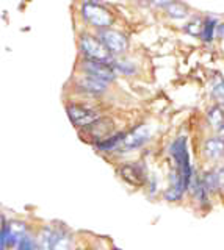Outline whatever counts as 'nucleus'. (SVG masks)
<instances>
[{
	"label": "nucleus",
	"instance_id": "obj_7",
	"mask_svg": "<svg viewBox=\"0 0 224 250\" xmlns=\"http://www.w3.org/2000/svg\"><path fill=\"white\" fill-rule=\"evenodd\" d=\"M151 138V130L148 125H138L136 128L129 131L124 135L121 148L124 150H134V148H140L143 144H146Z\"/></svg>",
	"mask_w": 224,
	"mask_h": 250
},
{
	"label": "nucleus",
	"instance_id": "obj_21",
	"mask_svg": "<svg viewBox=\"0 0 224 250\" xmlns=\"http://www.w3.org/2000/svg\"><path fill=\"white\" fill-rule=\"evenodd\" d=\"M202 182L210 192H213L216 188H220V180H218V174H216V172H208V174H205Z\"/></svg>",
	"mask_w": 224,
	"mask_h": 250
},
{
	"label": "nucleus",
	"instance_id": "obj_14",
	"mask_svg": "<svg viewBox=\"0 0 224 250\" xmlns=\"http://www.w3.org/2000/svg\"><path fill=\"white\" fill-rule=\"evenodd\" d=\"M113 69L116 70V72L122 74V75H135L136 74V66L134 64L132 61H129L126 58H119L116 60L114 58L113 62H112Z\"/></svg>",
	"mask_w": 224,
	"mask_h": 250
},
{
	"label": "nucleus",
	"instance_id": "obj_12",
	"mask_svg": "<svg viewBox=\"0 0 224 250\" xmlns=\"http://www.w3.org/2000/svg\"><path fill=\"white\" fill-rule=\"evenodd\" d=\"M124 135L126 133H116V135H112L110 138H107L104 141H97L96 147L100 152H113L118 150L122 146V141H124Z\"/></svg>",
	"mask_w": 224,
	"mask_h": 250
},
{
	"label": "nucleus",
	"instance_id": "obj_22",
	"mask_svg": "<svg viewBox=\"0 0 224 250\" xmlns=\"http://www.w3.org/2000/svg\"><path fill=\"white\" fill-rule=\"evenodd\" d=\"M16 247H18V250H36V242L32 236H28L25 233L24 236L21 238L19 244Z\"/></svg>",
	"mask_w": 224,
	"mask_h": 250
},
{
	"label": "nucleus",
	"instance_id": "obj_29",
	"mask_svg": "<svg viewBox=\"0 0 224 250\" xmlns=\"http://www.w3.org/2000/svg\"><path fill=\"white\" fill-rule=\"evenodd\" d=\"M138 2H141V3H146V2H149V0H138Z\"/></svg>",
	"mask_w": 224,
	"mask_h": 250
},
{
	"label": "nucleus",
	"instance_id": "obj_10",
	"mask_svg": "<svg viewBox=\"0 0 224 250\" xmlns=\"http://www.w3.org/2000/svg\"><path fill=\"white\" fill-rule=\"evenodd\" d=\"M119 174L130 186H143L144 185V174L136 164H124V166L121 167Z\"/></svg>",
	"mask_w": 224,
	"mask_h": 250
},
{
	"label": "nucleus",
	"instance_id": "obj_13",
	"mask_svg": "<svg viewBox=\"0 0 224 250\" xmlns=\"http://www.w3.org/2000/svg\"><path fill=\"white\" fill-rule=\"evenodd\" d=\"M165 10H166V13H168L169 18L177 19V21H182V19H185V18L188 16V8L185 6L183 3L177 2V0H174V2L169 3V5L165 8Z\"/></svg>",
	"mask_w": 224,
	"mask_h": 250
},
{
	"label": "nucleus",
	"instance_id": "obj_31",
	"mask_svg": "<svg viewBox=\"0 0 224 250\" xmlns=\"http://www.w3.org/2000/svg\"><path fill=\"white\" fill-rule=\"evenodd\" d=\"M223 189H224V188H223Z\"/></svg>",
	"mask_w": 224,
	"mask_h": 250
},
{
	"label": "nucleus",
	"instance_id": "obj_24",
	"mask_svg": "<svg viewBox=\"0 0 224 250\" xmlns=\"http://www.w3.org/2000/svg\"><path fill=\"white\" fill-rule=\"evenodd\" d=\"M213 96L215 97H223L224 99V80L218 82V83H215L213 84Z\"/></svg>",
	"mask_w": 224,
	"mask_h": 250
},
{
	"label": "nucleus",
	"instance_id": "obj_9",
	"mask_svg": "<svg viewBox=\"0 0 224 250\" xmlns=\"http://www.w3.org/2000/svg\"><path fill=\"white\" fill-rule=\"evenodd\" d=\"M88 131H90V135L92 138H96L97 141H104L107 138H110L113 135V128H114V125H113V121L112 119H107V117H102V119H99L96 122H92L90 127H87Z\"/></svg>",
	"mask_w": 224,
	"mask_h": 250
},
{
	"label": "nucleus",
	"instance_id": "obj_26",
	"mask_svg": "<svg viewBox=\"0 0 224 250\" xmlns=\"http://www.w3.org/2000/svg\"><path fill=\"white\" fill-rule=\"evenodd\" d=\"M216 36L224 38V23H218V27H216Z\"/></svg>",
	"mask_w": 224,
	"mask_h": 250
},
{
	"label": "nucleus",
	"instance_id": "obj_15",
	"mask_svg": "<svg viewBox=\"0 0 224 250\" xmlns=\"http://www.w3.org/2000/svg\"><path fill=\"white\" fill-rule=\"evenodd\" d=\"M218 19L216 18H207L204 21V27H202V33H201V38L205 42H212L213 38L216 36V27H218Z\"/></svg>",
	"mask_w": 224,
	"mask_h": 250
},
{
	"label": "nucleus",
	"instance_id": "obj_3",
	"mask_svg": "<svg viewBox=\"0 0 224 250\" xmlns=\"http://www.w3.org/2000/svg\"><path fill=\"white\" fill-rule=\"evenodd\" d=\"M80 14L88 25L94 27L97 30L108 28V27H112V23H113L112 13L100 3H83L80 8Z\"/></svg>",
	"mask_w": 224,
	"mask_h": 250
},
{
	"label": "nucleus",
	"instance_id": "obj_8",
	"mask_svg": "<svg viewBox=\"0 0 224 250\" xmlns=\"http://www.w3.org/2000/svg\"><path fill=\"white\" fill-rule=\"evenodd\" d=\"M77 86L87 94H91V96H100V94H104L107 89H108V82L105 80H100L97 77H92V75H87L82 80H79Z\"/></svg>",
	"mask_w": 224,
	"mask_h": 250
},
{
	"label": "nucleus",
	"instance_id": "obj_30",
	"mask_svg": "<svg viewBox=\"0 0 224 250\" xmlns=\"http://www.w3.org/2000/svg\"><path fill=\"white\" fill-rule=\"evenodd\" d=\"M36 250H45V249H41V247H40V249H36Z\"/></svg>",
	"mask_w": 224,
	"mask_h": 250
},
{
	"label": "nucleus",
	"instance_id": "obj_1",
	"mask_svg": "<svg viewBox=\"0 0 224 250\" xmlns=\"http://www.w3.org/2000/svg\"><path fill=\"white\" fill-rule=\"evenodd\" d=\"M171 152L174 163H176V169L179 170V174L182 177V182L183 185L187 186V189L191 185V180H193V169H191V164H190V156H188V150H187V138L180 136L177 138L174 143L171 144Z\"/></svg>",
	"mask_w": 224,
	"mask_h": 250
},
{
	"label": "nucleus",
	"instance_id": "obj_16",
	"mask_svg": "<svg viewBox=\"0 0 224 250\" xmlns=\"http://www.w3.org/2000/svg\"><path fill=\"white\" fill-rule=\"evenodd\" d=\"M38 244H40L41 249L52 250L53 244H55V231L47 229V227H44L40 233V236H38Z\"/></svg>",
	"mask_w": 224,
	"mask_h": 250
},
{
	"label": "nucleus",
	"instance_id": "obj_19",
	"mask_svg": "<svg viewBox=\"0 0 224 250\" xmlns=\"http://www.w3.org/2000/svg\"><path fill=\"white\" fill-rule=\"evenodd\" d=\"M52 250H71V236L67 233L55 231V244Z\"/></svg>",
	"mask_w": 224,
	"mask_h": 250
},
{
	"label": "nucleus",
	"instance_id": "obj_25",
	"mask_svg": "<svg viewBox=\"0 0 224 250\" xmlns=\"http://www.w3.org/2000/svg\"><path fill=\"white\" fill-rule=\"evenodd\" d=\"M151 3H154L156 6H160V8H166L171 2H174V0H149Z\"/></svg>",
	"mask_w": 224,
	"mask_h": 250
},
{
	"label": "nucleus",
	"instance_id": "obj_5",
	"mask_svg": "<svg viewBox=\"0 0 224 250\" xmlns=\"http://www.w3.org/2000/svg\"><path fill=\"white\" fill-rule=\"evenodd\" d=\"M66 113L75 127H90L92 122H96L100 117L99 111H96V109H91L88 106H82V105H75V104L67 105Z\"/></svg>",
	"mask_w": 224,
	"mask_h": 250
},
{
	"label": "nucleus",
	"instance_id": "obj_28",
	"mask_svg": "<svg viewBox=\"0 0 224 250\" xmlns=\"http://www.w3.org/2000/svg\"><path fill=\"white\" fill-rule=\"evenodd\" d=\"M220 138H221V139L224 141V125H223V127L220 128Z\"/></svg>",
	"mask_w": 224,
	"mask_h": 250
},
{
	"label": "nucleus",
	"instance_id": "obj_17",
	"mask_svg": "<svg viewBox=\"0 0 224 250\" xmlns=\"http://www.w3.org/2000/svg\"><path fill=\"white\" fill-rule=\"evenodd\" d=\"M207 119H208V124H210L212 127L220 130L224 125V111L220 106H212L207 113Z\"/></svg>",
	"mask_w": 224,
	"mask_h": 250
},
{
	"label": "nucleus",
	"instance_id": "obj_11",
	"mask_svg": "<svg viewBox=\"0 0 224 250\" xmlns=\"http://www.w3.org/2000/svg\"><path fill=\"white\" fill-rule=\"evenodd\" d=\"M204 155L208 160H218L224 155V141L221 138H210L204 144Z\"/></svg>",
	"mask_w": 224,
	"mask_h": 250
},
{
	"label": "nucleus",
	"instance_id": "obj_4",
	"mask_svg": "<svg viewBox=\"0 0 224 250\" xmlns=\"http://www.w3.org/2000/svg\"><path fill=\"white\" fill-rule=\"evenodd\" d=\"M99 39L105 44V47L112 53L114 55H122L126 53L129 49V41L127 38L121 33V31L116 30H112L110 27L108 28H100L99 33H97Z\"/></svg>",
	"mask_w": 224,
	"mask_h": 250
},
{
	"label": "nucleus",
	"instance_id": "obj_18",
	"mask_svg": "<svg viewBox=\"0 0 224 250\" xmlns=\"http://www.w3.org/2000/svg\"><path fill=\"white\" fill-rule=\"evenodd\" d=\"M187 191V188H185L183 183H176V185H171L165 191V199L169 200V202H176V200H180V197L183 195V192Z\"/></svg>",
	"mask_w": 224,
	"mask_h": 250
},
{
	"label": "nucleus",
	"instance_id": "obj_2",
	"mask_svg": "<svg viewBox=\"0 0 224 250\" xmlns=\"http://www.w3.org/2000/svg\"><path fill=\"white\" fill-rule=\"evenodd\" d=\"M80 50L83 57L87 60H94V61H102L112 64L113 62V53L105 47V44L100 41L99 36H92L90 33H83L79 39Z\"/></svg>",
	"mask_w": 224,
	"mask_h": 250
},
{
	"label": "nucleus",
	"instance_id": "obj_20",
	"mask_svg": "<svg viewBox=\"0 0 224 250\" xmlns=\"http://www.w3.org/2000/svg\"><path fill=\"white\" fill-rule=\"evenodd\" d=\"M202 27H204V21L193 19L185 25V30H187V33H190L191 36H201V33H202Z\"/></svg>",
	"mask_w": 224,
	"mask_h": 250
},
{
	"label": "nucleus",
	"instance_id": "obj_6",
	"mask_svg": "<svg viewBox=\"0 0 224 250\" xmlns=\"http://www.w3.org/2000/svg\"><path fill=\"white\" fill-rule=\"evenodd\" d=\"M82 69L87 75L97 77L100 80H105L108 83L114 82V78H116V70L113 69L112 64H108V62L85 58V61L82 62Z\"/></svg>",
	"mask_w": 224,
	"mask_h": 250
},
{
	"label": "nucleus",
	"instance_id": "obj_27",
	"mask_svg": "<svg viewBox=\"0 0 224 250\" xmlns=\"http://www.w3.org/2000/svg\"><path fill=\"white\" fill-rule=\"evenodd\" d=\"M82 3H99L100 0H80Z\"/></svg>",
	"mask_w": 224,
	"mask_h": 250
},
{
	"label": "nucleus",
	"instance_id": "obj_23",
	"mask_svg": "<svg viewBox=\"0 0 224 250\" xmlns=\"http://www.w3.org/2000/svg\"><path fill=\"white\" fill-rule=\"evenodd\" d=\"M8 227H10V230H11L14 234H18V236H24V234H25V230H27L25 224H24V222H19V221H13V222H10Z\"/></svg>",
	"mask_w": 224,
	"mask_h": 250
}]
</instances>
